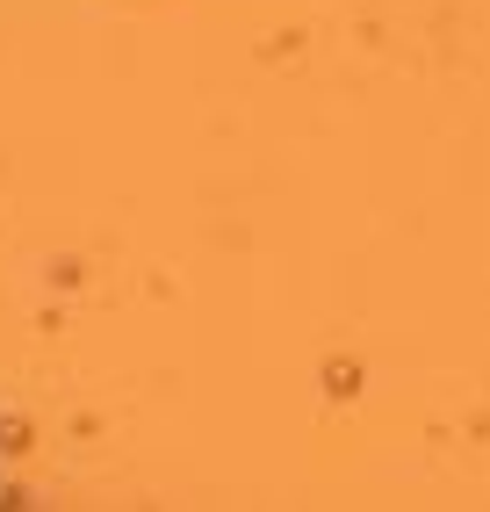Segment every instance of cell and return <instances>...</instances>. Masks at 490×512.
<instances>
[]
</instances>
